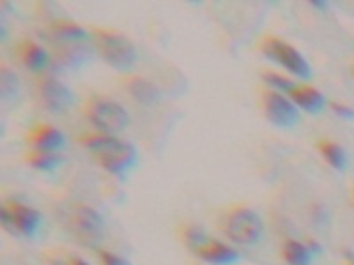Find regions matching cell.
<instances>
[{
  "label": "cell",
  "mask_w": 354,
  "mask_h": 265,
  "mask_svg": "<svg viewBox=\"0 0 354 265\" xmlns=\"http://www.w3.org/2000/svg\"><path fill=\"white\" fill-rule=\"evenodd\" d=\"M216 226L229 241L239 246H255L264 237L262 217L245 204H230L223 207Z\"/></svg>",
  "instance_id": "6da1fadb"
},
{
  "label": "cell",
  "mask_w": 354,
  "mask_h": 265,
  "mask_svg": "<svg viewBox=\"0 0 354 265\" xmlns=\"http://www.w3.org/2000/svg\"><path fill=\"white\" fill-rule=\"evenodd\" d=\"M91 44L94 52L117 71H129L138 59L137 48L124 32L112 27H91Z\"/></svg>",
  "instance_id": "7a4b0ae2"
},
{
  "label": "cell",
  "mask_w": 354,
  "mask_h": 265,
  "mask_svg": "<svg viewBox=\"0 0 354 265\" xmlns=\"http://www.w3.org/2000/svg\"><path fill=\"white\" fill-rule=\"evenodd\" d=\"M80 113L85 121L94 126V129L110 132V135L124 131L131 122L128 110L106 94H87L82 99Z\"/></svg>",
  "instance_id": "3957f363"
},
{
  "label": "cell",
  "mask_w": 354,
  "mask_h": 265,
  "mask_svg": "<svg viewBox=\"0 0 354 265\" xmlns=\"http://www.w3.org/2000/svg\"><path fill=\"white\" fill-rule=\"evenodd\" d=\"M66 226L73 239L84 248L97 249L106 235V221L103 214L84 202H75L69 205Z\"/></svg>",
  "instance_id": "277c9868"
},
{
  "label": "cell",
  "mask_w": 354,
  "mask_h": 265,
  "mask_svg": "<svg viewBox=\"0 0 354 265\" xmlns=\"http://www.w3.org/2000/svg\"><path fill=\"white\" fill-rule=\"evenodd\" d=\"M255 48L270 61L277 62L278 66H282L283 69L294 75L296 78L301 80H310L312 77V68L306 62L305 57L299 53L290 43H287L282 37L274 36V34H262L257 41H255Z\"/></svg>",
  "instance_id": "5b68a950"
},
{
  "label": "cell",
  "mask_w": 354,
  "mask_h": 265,
  "mask_svg": "<svg viewBox=\"0 0 354 265\" xmlns=\"http://www.w3.org/2000/svg\"><path fill=\"white\" fill-rule=\"evenodd\" d=\"M32 94L37 106L53 115H62L68 112L75 101L71 88L48 71L34 75Z\"/></svg>",
  "instance_id": "8992f818"
},
{
  "label": "cell",
  "mask_w": 354,
  "mask_h": 265,
  "mask_svg": "<svg viewBox=\"0 0 354 265\" xmlns=\"http://www.w3.org/2000/svg\"><path fill=\"white\" fill-rule=\"evenodd\" d=\"M257 90V101L264 119L277 128L289 129L299 122V110L289 97L283 96L274 88L261 84L255 87Z\"/></svg>",
  "instance_id": "52a82bcc"
},
{
  "label": "cell",
  "mask_w": 354,
  "mask_h": 265,
  "mask_svg": "<svg viewBox=\"0 0 354 265\" xmlns=\"http://www.w3.org/2000/svg\"><path fill=\"white\" fill-rule=\"evenodd\" d=\"M0 221L8 232L21 237H36L43 226V216L30 205L18 200H4L0 205Z\"/></svg>",
  "instance_id": "ba28073f"
},
{
  "label": "cell",
  "mask_w": 354,
  "mask_h": 265,
  "mask_svg": "<svg viewBox=\"0 0 354 265\" xmlns=\"http://www.w3.org/2000/svg\"><path fill=\"white\" fill-rule=\"evenodd\" d=\"M93 159L105 172L112 173L119 179H124L126 173L137 165L138 153L135 149V145L115 137L103 149L93 153Z\"/></svg>",
  "instance_id": "9c48e42d"
},
{
  "label": "cell",
  "mask_w": 354,
  "mask_h": 265,
  "mask_svg": "<svg viewBox=\"0 0 354 265\" xmlns=\"http://www.w3.org/2000/svg\"><path fill=\"white\" fill-rule=\"evenodd\" d=\"M12 53H15L18 64L24 66L32 75H41L52 64V57H50L48 50L32 37H20L17 43L12 44Z\"/></svg>",
  "instance_id": "30bf717a"
},
{
  "label": "cell",
  "mask_w": 354,
  "mask_h": 265,
  "mask_svg": "<svg viewBox=\"0 0 354 265\" xmlns=\"http://www.w3.org/2000/svg\"><path fill=\"white\" fill-rule=\"evenodd\" d=\"M24 140L28 149L50 150V153H61L66 145L64 132L48 122H36L32 128L27 129Z\"/></svg>",
  "instance_id": "8fae6325"
},
{
  "label": "cell",
  "mask_w": 354,
  "mask_h": 265,
  "mask_svg": "<svg viewBox=\"0 0 354 265\" xmlns=\"http://www.w3.org/2000/svg\"><path fill=\"white\" fill-rule=\"evenodd\" d=\"M119 88L129 97V99L137 101L138 105H154L161 99L160 88L147 78L140 75H131L126 72L119 78Z\"/></svg>",
  "instance_id": "7c38bea8"
},
{
  "label": "cell",
  "mask_w": 354,
  "mask_h": 265,
  "mask_svg": "<svg viewBox=\"0 0 354 265\" xmlns=\"http://www.w3.org/2000/svg\"><path fill=\"white\" fill-rule=\"evenodd\" d=\"M50 57L52 64L59 68H80L88 62L93 55V44L91 43H50Z\"/></svg>",
  "instance_id": "4fadbf2b"
},
{
  "label": "cell",
  "mask_w": 354,
  "mask_h": 265,
  "mask_svg": "<svg viewBox=\"0 0 354 265\" xmlns=\"http://www.w3.org/2000/svg\"><path fill=\"white\" fill-rule=\"evenodd\" d=\"M44 34L50 43H91L88 28L68 18H55L44 27Z\"/></svg>",
  "instance_id": "5bb4252c"
},
{
  "label": "cell",
  "mask_w": 354,
  "mask_h": 265,
  "mask_svg": "<svg viewBox=\"0 0 354 265\" xmlns=\"http://www.w3.org/2000/svg\"><path fill=\"white\" fill-rule=\"evenodd\" d=\"M194 255L198 260L209 265H236L238 262L243 260L238 249L211 237L204 244L198 246Z\"/></svg>",
  "instance_id": "9a60e30c"
},
{
  "label": "cell",
  "mask_w": 354,
  "mask_h": 265,
  "mask_svg": "<svg viewBox=\"0 0 354 265\" xmlns=\"http://www.w3.org/2000/svg\"><path fill=\"white\" fill-rule=\"evenodd\" d=\"M287 96L298 108L308 113H321L328 105L326 97L322 96L321 90L308 84H298Z\"/></svg>",
  "instance_id": "2e32d148"
},
{
  "label": "cell",
  "mask_w": 354,
  "mask_h": 265,
  "mask_svg": "<svg viewBox=\"0 0 354 265\" xmlns=\"http://www.w3.org/2000/svg\"><path fill=\"white\" fill-rule=\"evenodd\" d=\"M24 161L30 168L39 172H53L64 163V156L61 153H50V150L27 149L24 153Z\"/></svg>",
  "instance_id": "e0dca14e"
},
{
  "label": "cell",
  "mask_w": 354,
  "mask_h": 265,
  "mask_svg": "<svg viewBox=\"0 0 354 265\" xmlns=\"http://www.w3.org/2000/svg\"><path fill=\"white\" fill-rule=\"evenodd\" d=\"M280 258L287 265H312L314 253L306 248L305 242L296 239H286L280 246Z\"/></svg>",
  "instance_id": "ac0fdd59"
},
{
  "label": "cell",
  "mask_w": 354,
  "mask_h": 265,
  "mask_svg": "<svg viewBox=\"0 0 354 265\" xmlns=\"http://www.w3.org/2000/svg\"><path fill=\"white\" fill-rule=\"evenodd\" d=\"M317 153L321 154L322 159L326 161L331 168L342 172L347 166V154L344 150V147L337 141L330 140V138H322V140L317 141Z\"/></svg>",
  "instance_id": "d6986e66"
},
{
  "label": "cell",
  "mask_w": 354,
  "mask_h": 265,
  "mask_svg": "<svg viewBox=\"0 0 354 265\" xmlns=\"http://www.w3.org/2000/svg\"><path fill=\"white\" fill-rule=\"evenodd\" d=\"M177 237H179V241L194 253L198 246L204 244V242L209 239V235H207L201 226L192 223V221H185V223H181V225L177 226Z\"/></svg>",
  "instance_id": "ffe728a7"
},
{
  "label": "cell",
  "mask_w": 354,
  "mask_h": 265,
  "mask_svg": "<svg viewBox=\"0 0 354 265\" xmlns=\"http://www.w3.org/2000/svg\"><path fill=\"white\" fill-rule=\"evenodd\" d=\"M259 75H261L262 84L268 85L270 88H274V90H278V92L286 94V96L292 90L294 87H296V85H298V81H294L292 78L286 77L283 72H278L270 68H262Z\"/></svg>",
  "instance_id": "44dd1931"
},
{
  "label": "cell",
  "mask_w": 354,
  "mask_h": 265,
  "mask_svg": "<svg viewBox=\"0 0 354 265\" xmlns=\"http://www.w3.org/2000/svg\"><path fill=\"white\" fill-rule=\"evenodd\" d=\"M20 80H18L17 72L12 71L6 62L0 64V94L6 101L15 99L20 96Z\"/></svg>",
  "instance_id": "7402d4cb"
},
{
  "label": "cell",
  "mask_w": 354,
  "mask_h": 265,
  "mask_svg": "<svg viewBox=\"0 0 354 265\" xmlns=\"http://www.w3.org/2000/svg\"><path fill=\"white\" fill-rule=\"evenodd\" d=\"M113 138H115V135L93 129V131H84L80 132V135H77V144L80 145V147H84V149L91 150V154H93L96 153V150L103 149L105 145H109Z\"/></svg>",
  "instance_id": "603a6c76"
},
{
  "label": "cell",
  "mask_w": 354,
  "mask_h": 265,
  "mask_svg": "<svg viewBox=\"0 0 354 265\" xmlns=\"http://www.w3.org/2000/svg\"><path fill=\"white\" fill-rule=\"evenodd\" d=\"M96 258L100 260L101 265H131V262H128L126 258L119 257V255L103 248L96 249Z\"/></svg>",
  "instance_id": "cb8c5ba5"
},
{
  "label": "cell",
  "mask_w": 354,
  "mask_h": 265,
  "mask_svg": "<svg viewBox=\"0 0 354 265\" xmlns=\"http://www.w3.org/2000/svg\"><path fill=\"white\" fill-rule=\"evenodd\" d=\"M330 110L338 115L340 119H346V121H353L354 119V108L353 106L346 105V103H338V101H331Z\"/></svg>",
  "instance_id": "d4e9b609"
},
{
  "label": "cell",
  "mask_w": 354,
  "mask_h": 265,
  "mask_svg": "<svg viewBox=\"0 0 354 265\" xmlns=\"http://www.w3.org/2000/svg\"><path fill=\"white\" fill-rule=\"evenodd\" d=\"M66 265H91L80 257H75V255H66Z\"/></svg>",
  "instance_id": "484cf974"
},
{
  "label": "cell",
  "mask_w": 354,
  "mask_h": 265,
  "mask_svg": "<svg viewBox=\"0 0 354 265\" xmlns=\"http://www.w3.org/2000/svg\"><path fill=\"white\" fill-rule=\"evenodd\" d=\"M306 248H308L312 253H321V244H317L315 241H306Z\"/></svg>",
  "instance_id": "4316f807"
},
{
  "label": "cell",
  "mask_w": 354,
  "mask_h": 265,
  "mask_svg": "<svg viewBox=\"0 0 354 265\" xmlns=\"http://www.w3.org/2000/svg\"><path fill=\"white\" fill-rule=\"evenodd\" d=\"M312 6H314V8L322 9V11H326V9H328L326 2H317V0H315V2H312Z\"/></svg>",
  "instance_id": "83f0119b"
},
{
  "label": "cell",
  "mask_w": 354,
  "mask_h": 265,
  "mask_svg": "<svg viewBox=\"0 0 354 265\" xmlns=\"http://www.w3.org/2000/svg\"><path fill=\"white\" fill-rule=\"evenodd\" d=\"M351 200H353V205H354V188L351 189Z\"/></svg>",
  "instance_id": "f1b7e54d"
},
{
  "label": "cell",
  "mask_w": 354,
  "mask_h": 265,
  "mask_svg": "<svg viewBox=\"0 0 354 265\" xmlns=\"http://www.w3.org/2000/svg\"><path fill=\"white\" fill-rule=\"evenodd\" d=\"M346 265H354V260H349Z\"/></svg>",
  "instance_id": "f546056e"
},
{
  "label": "cell",
  "mask_w": 354,
  "mask_h": 265,
  "mask_svg": "<svg viewBox=\"0 0 354 265\" xmlns=\"http://www.w3.org/2000/svg\"><path fill=\"white\" fill-rule=\"evenodd\" d=\"M353 77H354V68H353Z\"/></svg>",
  "instance_id": "4dcf8cb0"
},
{
  "label": "cell",
  "mask_w": 354,
  "mask_h": 265,
  "mask_svg": "<svg viewBox=\"0 0 354 265\" xmlns=\"http://www.w3.org/2000/svg\"><path fill=\"white\" fill-rule=\"evenodd\" d=\"M353 68H354V64H353Z\"/></svg>",
  "instance_id": "1f68e13d"
}]
</instances>
